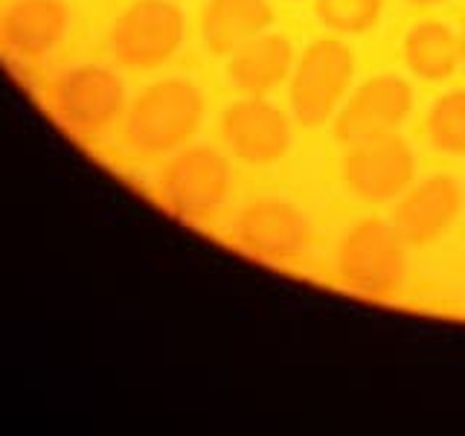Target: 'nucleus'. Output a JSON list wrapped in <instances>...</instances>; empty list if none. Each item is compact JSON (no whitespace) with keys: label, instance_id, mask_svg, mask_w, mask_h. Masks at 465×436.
Masks as SVG:
<instances>
[{"label":"nucleus","instance_id":"obj_9","mask_svg":"<svg viewBox=\"0 0 465 436\" xmlns=\"http://www.w3.org/2000/svg\"><path fill=\"white\" fill-rule=\"evenodd\" d=\"M236 242L244 253L253 259L271 262H294L300 259L312 244V222L294 201L285 198H256L239 213L236 224Z\"/></svg>","mask_w":465,"mask_h":436},{"label":"nucleus","instance_id":"obj_14","mask_svg":"<svg viewBox=\"0 0 465 436\" xmlns=\"http://www.w3.org/2000/svg\"><path fill=\"white\" fill-rule=\"evenodd\" d=\"M271 24V0H207L201 9V38L213 55L236 53L242 44L268 33Z\"/></svg>","mask_w":465,"mask_h":436},{"label":"nucleus","instance_id":"obj_17","mask_svg":"<svg viewBox=\"0 0 465 436\" xmlns=\"http://www.w3.org/2000/svg\"><path fill=\"white\" fill-rule=\"evenodd\" d=\"M317 18L341 35H363L381 21L384 0H314Z\"/></svg>","mask_w":465,"mask_h":436},{"label":"nucleus","instance_id":"obj_13","mask_svg":"<svg viewBox=\"0 0 465 436\" xmlns=\"http://www.w3.org/2000/svg\"><path fill=\"white\" fill-rule=\"evenodd\" d=\"M294 47L280 33H262L227 55L224 76L242 96H265L285 84L294 73Z\"/></svg>","mask_w":465,"mask_h":436},{"label":"nucleus","instance_id":"obj_15","mask_svg":"<svg viewBox=\"0 0 465 436\" xmlns=\"http://www.w3.org/2000/svg\"><path fill=\"white\" fill-rule=\"evenodd\" d=\"M401 55L421 82H445L460 64V35L442 21H419L407 29Z\"/></svg>","mask_w":465,"mask_h":436},{"label":"nucleus","instance_id":"obj_4","mask_svg":"<svg viewBox=\"0 0 465 436\" xmlns=\"http://www.w3.org/2000/svg\"><path fill=\"white\" fill-rule=\"evenodd\" d=\"M108 53L120 67H166L186 41V15L174 0H131L108 26Z\"/></svg>","mask_w":465,"mask_h":436},{"label":"nucleus","instance_id":"obj_11","mask_svg":"<svg viewBox=\"0 0 465 436\" xmlns=\"http://www.w3.org/2000/svg\"><path fill=\"white\" fill-rule=\"evenodd\" d=\"M70 29L67 0H6L0 6V47L15 62L41 64L67 41Z\"/></svg>","mask_w":465,"mask_h":436},{"label":"nucleus","instance_id":"obj_12","mask_svg":"<svg viewBox=\"0 0 465 436\" xmlns=\"http://www.w3.org/2000/svg\"><path fill=\"white\" fill-rule=\"evenodd\" d=\"M462 213V193L450 174H430L421 183L411 186L392 210V227L407 242V247H430Z\"/></svg>","mask_w":465,"mask_h":436},{"label":"nucleus","instance_id":"obj_8","mask_svg":"<svg viewBox=\"0 0 465 436\" xmlns=\"http://www.w3.org/2000/svg\"><path fill=\"white\" fill-rule=\"evenodd\" d=\"M343 183L367 203L399 201L416 181V154L399 131L396 134L361 140L343 154Z\"/></svg>","mask_w":465,"mask_h":436},{"label":"nucleus","instance_id":"obj_18","mask_svg":"<svg viewBox=\"0 0 465 436\" xmlns=\"http://www.w3.org/2000/svg\"><path fill=\"white\" fill-rule=\"evenodd\" d=\"M460 62L465 67V24H462V33H460Z\"/></svg>","mask_w":465,"mask_h":436},{"label":"nucleus","instance_id":"obj_7","mask_svg":"<svg viewBox=\"0 0 465 436\" xmlns=\"http://www.w3.org/2000/svg\"><path fill=\"white\" fill-rule=\"evenodd\" d=\"M416 108L413 84L399 73L363 79L331 116V134L343 145L396 134Z\"/></svg>","mask_w":465,"mask_h":436},{"label":"nucleus","instance_id":"obj_5","mask_svg":"<svg viewBox=\"0 0 465 436\" xmlns=\"http://www.w3.org/2000/svg\"><path fill=\"white\" fill-rule=\"evenodd\" d=\"M154 189L174 215L186 222H207L230 201V160L215 145H183L157 169Z\"/></svg>","mask_w":465,"mask_h":436},{"label":"nucleus","instance_id":"obj_10","mask_svg":"<svg viewBox=\"0 0 465 436\" xmlns=\"http://www.w3.org/2000/svg\"><path fill=\"white\" fill-rule=\"evenodd\" d=\"M222 140L232 157L251 166H273L291 149V123L265 96H244L222 111Z\"/></svg>","mask_w":465,"mask_h":436},{"label":"nucleus","instance_id":"obj_1","mask_svg":"<svg viewBox=\"0 0 465 436\" xmlns=\"http://www.w3.org/2000/svg\"><path fill=\"white\" fill-rule=\"evenodd\" d=\"M207 116L203 91L183 76H166L128 102L123 116V143L137 157H163L183 149L193 140Z\"/></svg>","mask_w":465,"mask_h":436},{"label":"nucleus","instance_id":"obj_3","mask_svg":"<svg viewBox=\"0 0 465 436\" xmlns=\"http://www.w3.org/2000/svg\"><path fill=\"white\" fill-rule=\"evenodd\" d=\"M334 276L358 297L396 300L407 282V242L392 224L367 218L341 239L334 251Z\"/></svg>","mask_w":465,"mask_h":436},{"label":"nucleus","instance_id":"obj_19","mask_svg":"<svg viewBox=\"0 0 465 436\" xmlns=\"http://www.w3.org/2000/svg\"><path fill=\"white\" fill-rule=\"evenodd\" d=\"M407 4H413V6H436V4H442V0H407Z\"/></svg>","mask_w":465,"mask_h":436},{"label":"nucleus","instance_id":"obj_6","mask_svg":"<svg viewBox=\"0 0 465 436\" xmlns=\"http://www.w3.org/2000/svg\"><path fill=\"white\" fill-rule=\"evenodd\" d=\"M355 82V55L349 44L326 35L312 41L294 62L288 79V99L294 120L305 128L326 125Z\"/></svg>","mask_w":465,"mask_h":436},{"label":"nucleus","instance_id":"obj_2","mask_svg":"<svg viewBox=\"0 0 465 436\" xmlns=\"http://www.w3.org/2000/svg\"><path fill=\"white\" fill-rule=\"evenodd\" d=\"M128 102L123 76L105 64H73L44 84L50 116L79 140H96L120 125Z\"/></svg>","mask_w":465,"mask_h":436},{"label":"nucleus","instance_id":"obj_16","mask_svg":"<svg viewBox=\"0 0 465 436\" xmlns=\"http://www.w3.org/2000/svg\"><path fill=\"white\" fill-rule=\"evenodd\" d=\"M428 143L440 154L465 157V91L442 94L425 120Z\"/></svg>","mask_w":465,"mask_h":436}]
</instances>
